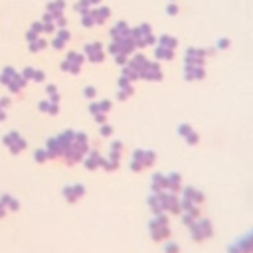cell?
<instances>
[{"instance_id":"30bf717a","label":"cell","mask_w":253,"mask_h":253,"mask_svg":"<svg viewBox=\"0 0 253 253\" xmlns=\"http://www.w3.org/2000/svg\"><path fill=\"white\" fill-rule=\"evenodd\" d=\"M24 87H26V79L22 77V73H16V75H14V79L8 83V89H10L12 93H20Z\"/></svg>"},{"instance_id":"44dd1931","label":"cell","mask_w":253,"mask_h":253,"mask_svg":"<svg viewBox=\"0 0 253 253\" xmlns=\"http://www.w3.org/2000/svg\"><path fill=\"white\" fill-rule=\"evenodd\" d=\"M156 57H160V59H172L174 57V49H168V47L158 45L156 47Z\"/></svg>"},{"instance_id":"4fadbf2b","label":"cell","mask_w":253,"mask_h":253,"mask_svg":"<svg viewBox=\"0 0 253 253\" xmlns=\"http://www.w3.org/2000/svg\"><path fill=\"white\" fill-rule=\"evenodd\" d=\"M186 77L188 79H202L204 77V67L202 65H188L186 67Z\"/></svg>"},{"instance_id":"8fae6325","label":"cell","mask_w":253,"mask_h":253,"mask_svg":"<svg viewBox=\"0 0 253 253\" xmlns=\"http://www.w3.org/2000/svg\"><path fill=\"white\" fill-rule=\"evenodd\" d=\"M67 40H69V32H67V30H57V36L53 38L51 45H53L55 49H61V47L67 43Z\"/></svg>"},{"instance_id":"603a6c76","label":"cell","mask_w":253,"mask_h":253,"mask_svg":"<svg viewBox=\"0 0 253 253\" xmlns=\"http://www.w3.org/2000/svg\"><path fill=\"white\" fill-rule=\"evenodd\" d=\"M67 61L73 63V65H77V67H81V63H83V55L77 53V51H69V53H67Z\"/></svg>"},{"instance_id":"9a60e30c","label":"cell","mask_w":253,"mask_h":253,"mask_svg":"<svg viewBox=\"0 0 253 253\" xmlns=\"http://www.w3.org/2000/svg\"><path fill=\"white\" fill-rule=\"evenodd\" d=\"M16 73H18V71H16L14 67H4V71L0 73V83L8 87V83L14 79V75H16Z\"/></svg>"},{"instance_id":"277c9868","label":"cell","mask_w":253,"mask_h":253,"mask_svg":"<svg viewBox=\"0 0 253 253\" xmlns=\"http://www.w3.org/2000/svg\"><path fill=\"white\" fill-rule=\"evenodd\" d=\"M154 162V154L148 152V150H136L134 152V158H132V168L134 170H142L146 166H150Z\"/></svg>"},{"instance_id":"83f0119b","label":"cell","mask_w":253,"mask_h":253,"mask_svg":"<svg viewBox=\"0 0 253 253\" xmlns=\"http://www.w3.org/2000/svg\"><path fill=\"white\" fill-rule=\"evenodd\" d=\"M186 198H188V202H192V200L200 202V200H202V196H200L198 192H194V190H188V192H186Z\"/></svg>"},{"instance_id":"7c38bea8","label":"cell","mask_w":253,"mask_h":253,"mask_svg":"<svg viewBox=\"0 0 253 253\" xmlns=\"http://www.w3.org/2000/svg\"><path fill=\"white\" fill-rule=\"evenodd\" d=\"M180 134H182L190 144H196V142H198V134H196L194 128L188 126V125H180Z\"/></svg>"},{"instance_id":"7a4b0ae2","label":"cell","mask_w":253,"mask_h":253,"mask_svg":"<svg viewBox=\"0 0 253 253\" xmlns=\"http://www.w3.org/2000/svg\"><path fill=\"white\" fill-rule=\"evenodd\" d=\"M130 36H132V40H134V43H136V47H140V45H148V43H152L154 42V36L150 34V28L144 24V26H140V28H136L134 32H130Z\"/></svg>"},{"instance_id":"cb8c5ba5","label":"cell","mask_w":253,"mask_h":253,"mask_svg":"<svg viewBox=\"0 0 253 253\" xmlns=\"http://www.w3.org/2000/svg\"><path fill=\"white\" fill-rule=\"evenodd\" d=\"M45 93L49 95V101H51V103H57V101H59V95H57L55 85H47V87H45Z\"/></svg>"},{"instance_id":"484cf974","label":"cell","mask_w":253,"mask_h":253,"mask_svg":"<svg viewBox=\"0 0 253 253\" xmlns=\"http://www.w3.org/2000/svg\"><path fill=\"white\" fill-rule=\"evenodd\" d=\"M89 6H91L89 0H81V2L75 4V10H79L81 14H85V12H89Z\"/></svg>"},{"instance_id":"5bb4252c","label":"cell","mask_w":253,"mask_h":253,"mask_svg":"<svg viewBox=\"0 0 253 253\" xmlns=\"http://www.w3.org/2000/svg\"><path fill=\"white\" fill-rule=\"evenodd\" d=\"M91 12H93V16H95V24H103V22L109 18V14H111L109 8H103V6H101V8H95V10H91Z\"/></svg>"},{"instance_id":"4dcf8cb0","label":"cell","mask_w":253,"mask_h":253,"mask_svg":"<svg viewBox=\"0 0 253 253\" xmlns=\"http://www.w3.org/2000/svg\"><path fill=\"white\" fill-rule=\"evenodd\" d=\"M43 79H45V73L36 69V71H34V81H43Z\"/></svg>"},{"instance_id":"f546056e","label":"cell","mask_w":253,"mask_h":253,"mask_svg":"<svg viewBox=\"0 0 253 253\" xmlns=\"http://www.w3.org/2000/svg\"><path fill=\"white\" fill-rule=\"evenodd\" d=\"M83 93H85V97H89V99H93V97L97 95V89L89 85V87H85V89H83Z\"/></svg>"},{"instance_id":"4316f807","label":"cell","mask_w":253,"mask_h":253,"mask_svg":"<svg viewBox=\"0 0 253 253\" xmlns=\"http://www.w3.org/2000/svg\"><path fill=\"white\" fill-rule=\"evenodd\" d=\"M47 158H49V152H47L45 148L36 150V160H38V162H43V160H47Z\"/></svg>"},{"instance_id":"52a82bcc","label":"cell","mask_w":253,"mask_h":253,"mask_svg":"<svg viewBox=\"0 0 253 253\" xmlns=\"http://www.w3.org/2000/svg\"><path fill=\"white\" fill-rule=\"evenodd\" d=\"M87 55H89V59L95 61V63L103 61V57H105V53H103V49H101L99 43H89V45H87Z\"/></svg>"},{"instance_id":"8992f818","label":"cell","mask_w":253,"mask_h":253,"mask_svg":"<svg viewBox=\"0 0 253 253\" xmlns=\"http://www.w3.org/2000/svg\"><path fill=\"white\" fill-rule=\"evenodd\" d=\"M231 253H253V233H249L239 243H235V247L231 249Z\"/></svg>"},{"instance_id":"e0dca14e","label":"cell","mask_w":253,"mask_h":253,"mask_svg":"<svg viewBox=\"0 0 253 253\" xmlns=\"http://www.w3.org/2000/svg\"><path fill=\"white\" fill-rule=\"evenodd\" d=\"M103 160H105V158H101L97 152H91V154L85 158V164H87V168H95V166H103Z\"/></svg>"},{"instance_id":"9c48e42d","label":"cell","mask_w":253,"mask_h":253,"mask_svg":"<svg viewBox=\"0 0 253 253\" xmlns=\"http://www.w3.org/2000/svg\"><path fill=\"white\" fill-rule=\"evenodd\" d=\"M111 36H113V40H123V38H128V36H130V30L126 28L125 22H119V24L111 30Z\"/></svg>"},{"instance_id":"d6986e66","label":"cell","mask_w":253,"mask_h":253,"mask_svg":"<svg viewBox=\"0 0 253 253\" xmlns=\"http://www.w3.org/2000/svg\"><path fill=\"white\" fill-rule=\"evenodd\" d=\"M40 111L49 113V115H55L57 113V103H51L49 99L47 101H40Z\"/></svg>"},{"instance_id":"ac0fdd59","label":"cell","mask_w":253,"mask_h":253,"mask_svg":"<svg viewBox=\"0 0 253 253\" xmlns=\"http://www.w3.org/2000/svg\"><path fill=\"white\" fill-rule=\"evenodd\" d=\"M63 8H65V2H63V0H55V2L47 4V12H49V14H53V16L61 14V12H63Z\"/></svg>"},{"instance_id":"1f68e13d","label":"cell","mask_w":253,"mask_h":253,"mask_svg":"<svg viewBox=\"0 0 253 253\" xmlns=\"http://www.w3.org/2000/svg\"><path fill=\"white\" fill-rule=\"evenodd\" d=\"M111 132H113V128H111L109 125H105V123H103V126H101V134H103V136H109Z\"/></svg>"},{"instance_id":"ffe728a7","label":"cell","mask_w":253,"mask_h":253,"mask_svg":"<svg viewBox=\"0 0 253 253\" xmlns=\"http://www.w3.org/2000/svg\"><path fill=\"white\" fill-rule=\"evenodd\" d=\"M158 43H160L162 47H168V49H174L178 42H176L174 38H170V36H160V38H158Z\"/></svg>"},{"instance_id":"7402d4cb","label":"cell","mask_w":253,"mask_h":253,"mask_svg":"<svg viewBox=\"0 0 253 253\" xmlns=\"http://www.w3.org/2000/svg\"><path fill=\"white\" fill-rule=\"evenodd\" d=\"M45 45H47V43H45L43 38H36V40L30 42V51H40V49H43Z\"/></svg>"},{"instance_id":"6da1fadb","label":"cell","mask_w":253,"mask_h":253,"mask_svg":"<svg viewBox=\"0 0 253 253\" xmlns=\"http://www.w3.org/2000/svg\"><path fill=\"white\" fill-rule=\"evenodd\" d=\"M85 150H87V136L83 132H77L73 142H71V146L63 154V158H67V162L73 164V162H77V160H81L85 156Z\"/></svg>"},{"instance_id":"e575fe53","label":"cell","mask_w":253,"mask_h":253,"mask_svg":"<svg viewBox=\"0 0 253 253\" xmlns=\"http://www.w3.org/2000/svg\"><path fill=\"white\" fill-rule=\"evenodd\" d=\"M8 105H10V99H8V97H2V99H0V107H2V109H6Z\"/></svg>"},{"instance_id":"836d02e7","label":"cell","mask_w":253,"mask_h":253,"mask_svg":"<svg viewBox=\"0 0 253 253\" xmlns=\"http://www.w3.org/2000/svg\"><path fill=\"white\" fill-rule=\"evenodd\" d=\"M166 12H168V14H176V12H178V6H176V4H168Z\"/></svg>"},{"instance_id":"5b68a950","label":"cell","mask_w":253,"mask_h":253,"mask_svg":"<svg viewBox=\"0 0 253 253\" xmlns=\"http://www.w3.org/2000/svg\"><path fill=\"white\" fill-rule=\"evenodd\" d=\"M140 77H144V79H150V81H156V79H160L162 77V71H160V65L158 63H146L144 67H142V71H140Z\"/></svg>"},{"instance_id":"2e32d148","label":"cell","mask_w":253,"mask_h":253,"mask_svg":"<svg viewBox=\"0 0 253 253\" xmlns=\"http://www.w3.org/2000/svg\"><path fill=\"white\" fill-rule=\"evenodd\" d=\"M63 194L67 196V200L73 202V200H77V198L83 194V186H69V188L63 190Z\"/></svg>"},{"instance_id":"ba28073f","label":"cell","mask_w":253,"mask_h":253,"mask_svg":"<svg viewBox=\"0 0 253 253\" xmlns=\"http://www.w3.org/2000/svg\"><path fill=\"white\" fill-rule=\"evenodd\" d=\"M192 233H194V237H196V239H204V237H208V235L211 233L210 223H208V221H200L198 225H194V227H192Z\"/></svg>"},{"instance_id":"d6a6232c","label":"cell","mask_w":253,"mask_h":253,"mask_svg":"<svg viewBox=\"0 0 253 253\" xmlns=\"http://www.w3.org/2000/svg\"><path fill=\"white\" fill-rule=\"evenodd\" d=\"M227 45H229V40H227V38H223V40L217 42V47H219V49H227Z\"/></svg>"},{"instance_id":"d4e9b609","label":"cell","mask_w":253,"mask_h":253,"mask_svg":"<svg viewBox=\"0 0 253 253\" xmlns=\"http://www.w3.org/2000/svg\"><path fill=\"white\" fill-rule=\"evenodd\" d=\"M83 26H95V16H93L91 10L83 14Z\"/></svg>"},{"instance_id":"f1b7e54d","label":"cell","mask_w":253,"mask_h":253,"mask_svg":"<svg viewBox=\"0 0 253 253\" xmlns=\"http://www.w3.org/2000/svg\"><path fill=\"white\" fill-rule=\"evenodd\" d=\"M34 71H36V69H32V67H26V69L22 71V77H24L26 81H28V79H34Z\"/></svg>"},{"instance_id":"3957f363","label":"cell","mask_w":253,"mask_h":253,"mask_svg":"<svg viewBox=\"0 0 253 253\" xmlns=\"http://www.w3.org/2000/svg\"><path fill=\"white\" fill-rule=\"evenodd\" d=\"M4 144L10 148V152H22L26 148V140L16 132V130H10L6 136H4Z\"/></svg>"}]
</instances>
